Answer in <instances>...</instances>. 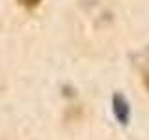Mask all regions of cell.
Instances as JSON below:
<instances>
[{"mask_svg": "<svg viewBox=\"0 0 149 140\" xmlns=\"http://www.w3.org/2000/svg\"><path fill=\"white\" fill-rule=\"evenodd\" d=\"M39 2H41V0H19V4H22V6H26V8H34Z\"/></svg>", "mask_w": 149, "mask_h": 140, "instance_id": "1", "label": "cell"}]
</instances>
